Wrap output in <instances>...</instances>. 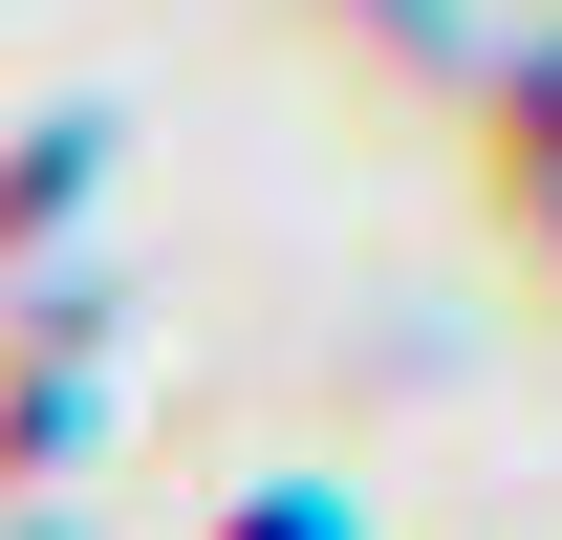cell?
Masks as SVG:
<instances>
[{"instance_id": "6da1fadb", "label": "cell", "mask_w": 562, "mask_h": 540, "mask_svg": "<svg viewBox=\"0 0 562 540\" xmlns=\"http://www.w3.org/2000/svg\"><path fill=\"white\" fill-rule=\"evenodd\" d=\"M216 540H347V519H325V497H238Z\"/></svg>"}]
</instances>
